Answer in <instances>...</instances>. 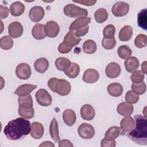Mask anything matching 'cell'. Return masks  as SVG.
I'll return each mask as SVG.
<instances>
[{"instance_id":"1","label":"cell","mask_w":147,"mask_h":147,"mask_svg":"<svg viewBox=\"0 0 147 147\" xmlns=\"http://www.w3.org/2000/svg\"><path fill=\"white\" fill-rule=\"evenodd\" d=\"M30 131V122L24 118H17L10 121L3 129L6 138L11 141L19 140L28 135Z\"/></svg>"},{"instance_id":"2","label":"cell","mask_w":147,"mask_h":147,"mask_svg":"<svg viewBox=\"0 0 147 147\" xmlns=\"http://www.w3.org/2000/svg\"><path fill=\"white\" fill-rule=\"evenodd\" d=\"M135 127L127 133V137L134 142L142 145L147 144V121L140 114L134 116Z\"/></svg>"},{"instance_id":"3","label":"cell","mask_w":147,"mask_h":147,"mask_svg":"<svg viewBox=\"0 0 147 147\" xmlns=\"http://www.w3.org/2000/svg\"><path fill=\"white\" fill-rule=\"evenodd\" d=\"M19 105L18 114L24 118H32L34 114V111L33 107V99L30 94L21 96L18 98Z\"/></svg>"},{"instance_id":"4","label":"cell","mask_w":147,"mask_h":147,"mask_svg":"<svg viewBox=\"0 0 147 147\" xmlns=\"http://www.w3.org/2000/svg\"><path fill=\"white\" fill-rule=\"evenodd\" d=\"M63 11L65 15L69 17H87L88 15V11L81 8L74 4L70 3L64 6Z\"/></svg>"},{"instance_id":"5","label":"cell","mask_w":147,"mask_h":147,"mask_svg":"<svg viewBox=\"0 0 147 147\" xmlns=\"http://www.w3.org/2000/svg\"><path fill=\"white\" fill-rule=\"evenodd\" d=\"M37 102L42 106H48L52 103V96L49 92L44 88L38 90L35 94Z\"/></svg>"},{"instance_id":"6","label":"cell","mask_w":147,"mask_h":147,"mask_svg":"<svg viewBox=\"0 0 147 147\" xmlns=\"http://www.w3.org/2000/svg\"><path fill=\"white\" fill-rule=\"evenodd\" d=\"M78 133L81 138L83 139H90L95 134V129L90 124L83 123L78 127Z\"/></svg>"},{"instance_id":"7","label":"cell","mask_w":147,"mask_h":147,"mask_svg":"<svg viewBox=\"0 0 147 147\" xmlns=\"http://www.w3.org/2000/svg\"><path fill=\"white\" fill-rule=\"evenodd\" d=\"M71 90V84L67 80L63 79H57L55 92L61 96H65L70 93Z\"/></svg>"},{"instance_id":"8","label":"cell","mask_w":147,"mask_h":147,"mask_svg":"<svg viewBox=\"0 0 147 147\" xmlns=\"http://www.w3.org/2000/svg\"><path fill=\"white\" fill-rule=\"evenodd\" d=\"M129 10V5L127 3L119 1L114 3L112 7L111 11L115 17H122L127 14Z\"/></svg>"},{"instance_id":"9","label":"cell","mask_w":147,"mask_h":147,"mask_svg":"<svg viewBox=\"0 0 147 147\" xmlns=\"http://www.w3.org/2000/svg\"><path fill=\"white\" fill-rule=\"evenodd\" d=\"M31 68L29 64L22 63L18 64L16 68V74L17 76L22 80L29 79L31 75Z\"/></svg>"},{"instance_id":"10","label":"cell","mask_w":147,"mask_h":147,"mask_svg":"<svg viewBox=\"0 0 147 147\" xmlns=\"http://www.w3.org/2000/svg\"><path fill=\"white\" fill-rule=\"evenodd\" d=\"M45 33L47 36L54 38L57 36L60 32V28L57 22L53 21H49L44 25Z\"/></svg>"},{"instance_id":"11","label":"cell","mask_w":147,"mask_h":147,"mask_svg":"<svg viewBox=\"0 0 147 147\" xmlns=\"http://www.w3.org/2000/svg\"><path fill=\"white\" fill-rule=\"evenodd\" d=\"M23 32V26L19 22H12L8 26V33L12 38H16L20 37L22 34Z\"/></svg>"},{"instance_id":"12","label":"cell","mask_w":147,"mask_h":147,"mask_svg":"<svg viewBox=\"0 0 147 147\" xmlns=\"http://www.w3.org/2000/svg\"><path fill=\"white\" fill-rule=\"evenodd\" d=\"M45 15V11L43 7L39 6L32 7L29 11V17L31 21L34 22L40 21Z\"/></svg>"},{"instance_id":"13","label":"cell","mask_w":147,"mask_h":147,"mask_svg":"<svg viewBox=\"0 0 147 147\" xmlns=\"http://www.w3.org/2000/svg\"><path fill=\"white\" fill-rule=\"evenodd\" d=\"M121 69L120 65L115 62L110 63L106 67L105 72L106 76L109 78H116L121 73Z\"/></svg>"},{"instance_id":"14","label":"cell","mask_w":147,"mask_h":147,"mask_svg":"<svg viewBox=\"0 0 147 147\" xmlns=\"http://www.w3.org/2000/svg\"><path fill=\"white\" fill-rule=\"evenodd\" d=\"M99 78V74L98 71L93 68L86 70L83 74L82 79L87 83H95Z\"/></svg>"},{"instance_id":"15","label":"cell","mask_w":147,"mask_h":147,"mask_svg":"<svg viewBox=\"0 0 147 147\" xmlns=\"http://www.w3.org/2000/svg\"><path fill=\"white\" fill-rule=\"evenodd\" d=\"M121 129H122V133H127L131 131L135 126V121L133 117L130 116H126L123 118L120 122Z\"/></svg>"},{"instance_id":"16","label":"cell","mask_w":147,"mask_h":147,"mask_svg":"<svg viewBox=\"0 0 147 147\" xmlns=\"http://www.w3.org/2000/svg\"><path fill=\"white\" fill-rule=\"evenodd\" d=\"M80 115L83 119L86 121L92 120L95 114V110L92 106L88 104H86L82 106L80 108Z\"/></svg>"},{"instance_id":"17","label":"cell","mask_w":147,"mask_h":147,"mask_svg":"<svg viewBox=\"0 0 147 147\" xmlns=\"http://www.w3.org/2000/svg\"><path fill=\"white\" fill-rule=\"evenodd\" d=\"M44 128L41 123L38 122H33L31 124L30 136L32 138L38 140L40 139L44 134Z\"/></svg>"},{"instance_id":"18","label":"cell","mask_w":147,"mask_h":147,"mask_svg":"<svg viewBox=\"0 0 147 147\" xmlns=\"http://www.w3.org/2000/svg\"><path fill=\"white\" fill-rule=\"evenodd\" d=\"M134 107L132 105L127 102L120 103L117 108L118 113L122 116H130L133 112Z\"/></svg>"},{"instance_id":"19","label":"cell","mask_w":147,"mask_h":147,"mask_svg":"<svg viewBox=\"0 0 147 147\" xmlns=\"http://www.w3.org/2000/svg\"><path fill=\"white\" fill-rule=\"evenodd\" d=\"M91 18L88 17H82L76 18L74 20L69 26V30L71 31L76 30L77 29L88 25L91 22Z\"/></svg>"},{"instance_id":"20","label":"cell","mask_w":147,"mask_h":147,"mask_svg":"<svg viewBox=\"0 0 147 147\" xmlns=\"http://www.w3.org/2000/svg\"><path fill=\"white\" fill-rule=\"evenodd\" d=\"M80 41L81 38L78 37L75 34V33L71 30L67 33V34L65 36L63 39V42L65 44L72 48L74 46L78 45Z\"/></svg>"},{"instance_id":"21","label":"cell","mask_w":147,"mask_h":147,"mask_svg":"<svg viewBox=\"0 0 147 147\" xmlns=\"http://www.w3.org/2000/svg\"><path fill=\"white\" fill-rule=\"evenodd\" d=\"M63 119L64 123L69 126H71L74 125L76 122V116L75 112L71 109H66L63 113Z\"/></svg>"},{"instance_id":"22","label":"cell","mask_w":147,"mask_h":147,"mask_svg":"<svg viewBox=\"0 0 147 147\" xmlns=\"http://www.w3.org/2000/svg\"><path fill=\"white\" fill-rule=\"evenodd\" d=\"M37 87V85L30 84H24L20 86L14 91V94L19 96L29 94Z\"/></svg>"},{"instance_id":"23","label":"cell","mask_w":147,"mask_h":147,"mask_svg":"<svg viewBox=\"0 0 147 147\" xmlns=\"http://www.w3.org/2000/svg\"><path fill=\"white\" fill-rule=\"evenodd\" d=\"M139 61L136 57L132 56L127 58L125 61V67L126 71L130 73H133L139 67Z\"/></svg>"},{"instance_id":"24","label":"cell","mask_w":147,"mask_h":147,"mask_svg":"<svg viewBox=\"0 0 147 147\" xmlns=\"http://www.w3.org/2000/svg\"><path fill=\"white\" fill-rule=\"evenodd\" d=\"M49 134L55 143L59 142L60 141L59 126L57 120L55 117L53 118L49 125Z\"/></svg>"},{"instance_id":"25","label":"cell","mask_w":147,"mask_h":147,"mask_svg":"<svg viewBox=\"0 0 147 147\" xmlns=\"http://www.w3.org/2000/svg\"><path fill=\"white\" fill-rule=\"evenodd\" d=\"M107 92L109 95L114 97H118L121 96L123 92L122 86L118 83H112L108 85Z\"/></svg>"},{"instance_id":"26","label":"cell","mask_w":147,"mask_h":147,"mask_svg":"<svg viewBox=\"0 0 147 147\" xmlns=\"http://www.w3.org/2000/svg\"><path fill=\"white\" fill-rule=\"evenodd\" d=\"M25 6L20 1H16L10 5V11L11 14L14 17H18L23 14L25 11Z\"/></svg>"},{"instance_id":"27","label":"cell","mask_w":147,"mask_h":147,"mask_svg":"<svg viewBox=\"0 0 147 147\" xmlns=\"http://www.w3.org/2000/svg\"><path fill=\"white\" fill-rule=\"evenodd\" d=\"M32 34L33 37L36 40H42L44 39L45 36L44 25L41 24H36L32 28Z\"/></svg>"},{"instance_id":"28","label":"cell","mask_w":147,"mask_h":147,"mask_svg":"<svg viewBox=\"0 0 147 147\" xmlns=\"http://www.w3.org/2000/svg\"><path fill=\"white\" fill-rule=\"evenodd\" d=\"M133 35V28L130 25H125L122 28L119 32L118 37L121 41H127Z\"/></svg>"},{"instance_id":"29","label":"cell","mask_w":147,"mask_h":147,"mask_svg":"<svg viewBox=\"0 0 147 147\" xmlns=\"http://www.w3.org/2000/svg\"><path fill=\"white\" fill-rule=\"evenodd\" d=\"M49 62L45 57H41L37 59L34 63L35 70L39 73L45 72L48 68Z\"/></svg>"},{"instance_id":"30","label":"cell","mask_w":147,"mask_h":147,"mask_svg":"<svg viewBox=\"0 0 147 147\" xmlns=\"http://www.w3.org/2000/svg\"><path fill=\"white\" fill-rule=\"evenodd\" d=\"M121 133V127L113 126L108 129L105 134L104 138L106 140H115Z\"/></svg>"},{"instance_id":"31","label":"cell","mask_w":147,"mask_h":147,"mask_svg":"<svg viewBox=\"0 0 147 147\" xmlns=\"http://www.w3.org/2000/svg\"><path fill=\"white\" fill-rule=\"evenodd\" d=\"M55 64L56 68L58 70L61 71H65L70 66L71 62L66 57H60L56 59Z\"/></svg>"},{"instance_id":"32","label":"cell","mask_w":147,"mask_h":147,"mask_svg":"<svg viewBox=\"0 0 147 147\" xmlns=\"http://www.w3.org/2000/svg\"><path fill=\"white\" fill-rule=\"evenodd\" d=\"M64 72V74L69 78H76L80 72L79 65L75 63H71L70 66Z\"/></svg>"},{"instance_id":"33","label":"cell","mask_w":147,"mask_h":147,"mask_svg":"<svg viewBox=\"0 0 147 147\" xmlns=\"http://www.w3.org/2000/svg\"><path fill=\"white\" fill-rule=\"evenodd\" d=\"M95 20L99 24L105 22L108 18V13L104 8H100L96 10L94 13Z\"/></svg>"},{"instance_id":"34","label":"cell","mask_w":147,"mask_h":147,"mask_svg":"<svg viewBox=\"0 0 147 147\" xmlns=\"http://www.w3.org/2000/svg\"><path fill=\"white\" fill-rule=\"evenodd\" d=\"M97 46L96 42L92 40H87L83 44V51L87 54H92L96 51Z\"/></svg>"},{"instance_id":"35","label":"cell","mask_w":147,"mask_h":147,"mask_svg":"<svg viewBox=\"0 0 147 147\" xmlns=\"http://www.w3.org/2000/svg\"><path fill=\"white\" fill-rule=\"evenodd\" d=\"M118 56L122 59H127L132 54V51L130 47L126 45H122L118 47L117 50Z\"/></svg>"},{"instance_id":"36","label":"cell","mask_w":147,"mask_h":147,"mask_svg":"<svg viewBox=\"0 0 147 147\" xmlns=\"http://www.w3.org/2000/svg\"><path fill=\"white\" fill-rule=\"evenodd\" d=\"M146 9H144L141 10L137 16V24L138 26L146 30V22H147V15Z\"/></svg>"},{"instance_id":"37","label":"cell","mask_w":147,"mask_h":147,"mask_svg":"<svg viewBox=\"0 0 147 147\" xmlns=\"http://www.w3.org/2000/svg\"><path fill=\"white\" fill-rule=\"evenodd\" d=\"M13 40L9 36H5L0 39V47L5 50H9L13 47Z\"/></svg>"},{"instance_id":"38","label":"cell","mask_w":147,"mask_h":147,"mask_svg":"<svg viewBox=\"0 0 147 147\" xmlns=\"http://www.w3.org/2000/svg\"><path fill=\"white\" fill-rule=\"evenodd\" d=\"M131 88L133 92H134L138 95L144 94L146 90V84L144 82L137 83H133L131 86Z\"/></svg>"},{"instance_id":"39","label":"cell","mask_w":147,"mask_h":147,"mask_svg":"<svg viewBox=\"0 0 147 147\" xmlns=\"http://www.w3.org/2000/svg\"><path fill=\"white\" fill-rule=\"evenodd\" d=\"M134 45L137 48H144L147 45L146 36L144 34H140L137 35L134 40Z\"/></svg>"},{"instance_id":"40","label":"cell","mask_w":147,"mask_h":147,"mask_svg":"<svg viewBox=\"0 0 147 147\" xmlns=\"http://www.w3.org/2000/svg\"><path fill=\"white\" fill-rule=\"evenodd\" d=\"M115 32V26L112 24H109L106 25L103 30V34L104 38H113L114 36Z\"/></svg>"},{"instance_id":"41","label":"cell","mask_w":147,"mask_h":147,"mask_svg":"<svg viewBox=\"0 0 147 147\" xmlns=\"http://www.w3.org/2000/svg\"><path fill=\"white\" fill-rule=\"evenodd\" d=\"M102 47L105 49H112L116 45V40L114 37L110 38H103L102 41Z\"/></svg>"},{"instance_id":"42","label":"cell","mask_w":147,"mask_h":147,"mask_svg":"<svg viewBox=\"0 0 147 147\" xmlns=\"http://www.w3.org/2000/svg\"><path fill=\"white\" fill-rule=\"evenodd\" d=\"M145 78V74L143 73L142 71L138 70L134 72L130 76L131 80L133 83H137L143 82Z\"/></svg>"},{"instance_id":"43","label":"cell","mask_w":147,"mask_h":147,"mask_svg":"<svg viewBox=\"0 0 147 147\" xmlns=\"http://www.w3.org/2000/svg\"><path fill=\"white\" fill-rule=\"evenodd\" d=\"M140 99L139 95L133 92L132 90L128 91L125 95V99L126 102L130 103H136Z\"/></svg>"},{"instance_id":"44","label":"cell","mask_w":147,"mask_h":147,"mask_svg":"<svg viewBox=\"0 0 147 147\" xmlns=\"http://www.w3.org/2000/svg\"><path fill=\"white\" fill-rule=\"evenodd\" d=\"M72 49V47L65 44L63 42L60 43L58 47V51L60 53H67Z\"/></svg>"},{"instance_id":"45","label":"cell","mask_w":147,"mask_h":147,"mask_svg":"<svg viewBox=\"0 0 147 147\" xmlns=\"http://www.w3.org/2000/svg\"><path fill=\"white\" fill-rule=\"evenodd\" d=\"M116 145L115 140H106L104 138L102 140L100 146L102 147H114Z\"/></svg>"},{"instance_id":"46","label":"cell","mask_w":147,"mask_h":147,"mask_svg":"<svg viewBox=\"0 0 147 147\" xmlns=\"http://www.w3.org/2000/svg\"><path fill=\"white\" fill-rule=\"evenodd\" d=\"M88 30H89V26L86 25L84 27H82L81 28H79V29H77L76 30L75 34L79 37H81V36H83L88 33Z\"/></svg>"},{"instance_id":"47","label":"cell","mask_w":147,"mask_h":147,"mask_svg":"<svg viewBox=\"0 0 147 147\" xmlns=\"http://www.w3.org/2000/svg\"><path fill=\"white\" fill-rule=\"evenodd\" d=\"M9 13V10L7 7L3 6L2 5H0V14H1V20L6 18L8 16Z\"/></svg>"},{"instance_id":"48","label":"cell","mask_w":147,"mask_h":147,"mask_svg":"<svg viewBox=\"0 0 147 147\" xmlns=\"http://www.w3.org/2000/svg\"><path fill=\"white\" fill-rule=\"evenodd\" d=\"M57 79H57L56 78H51L48 82V87L51 90H52L54 92L55 91V87H56Z\"/></svg>"},{"instance_id":"49","label":"cell","mask_w":147,"mask_h":147,"mask_svg":"<svg viewBox=\"0 0 147 147\" xmlns=\"http://www.w3.org/2000/svg\"><path fill=\"white\" fill-rule=\"evenodd\" d=\"M58 146L59 147H64V146H67V147H72L74 146L73 144H72V142L68 140H60L59 141V144Z\"/></svg>"},{"instance_id":"50","label":"cell","mask_w":147,"mask_h":147,"mask_svg":"<svg viewBox=\"0 0 147 147\" xmlns=\"http://www.w3.org/2000/svg\"><path fill=\"white\" fill-rule=\"evenodd\" d=\"M74 2L78 3H80L82 5L87 6H93L96 2V1H74Z\"/></svg>"},{"instance_id":"51","label":"cell","mask_w":147,"mask_h":147,"mask_svg":"<svg viewBox=\"0 0 147 147\" xmlns=\"http://www.w3.org/2000/svg\"><path fill=\"white\" fill-rule=\"evenodd\" d=\"M55 145L50 141H44L39 145L40 147V146H53V147Z\"/></svg>"},{"instance_id":"52","label":"cell","mask_w":147,"mask_h":147,"mask_svg":"<svg viewBox=\"0 0 147 147\" xmlns=\"http://www.w3.org/2000/svg\"><path fill=\"white\" fill-rule=\"evenodd\" d=\"M141 68H142V71L144 74L146 73V61H145L141 64Z\"/></svg>"}]
</instances>
